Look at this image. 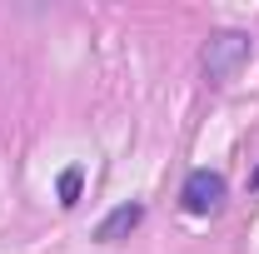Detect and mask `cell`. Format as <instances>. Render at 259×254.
I'll list each match as a JSON object with an SVG mask.
<instances>
[{
	"label": "cell",
	"instance_id": "cell-1",
	"mask_svg": "<svg viewBox=\"0 0 259 254\" xmlns=\"http://www.w3.org/2000/svg\"><path fill=\"white\" fill-rule=\"evenodd\" d=\"M249 55H254L249 35H239V30H220V35H209V45H204V75L225 85V80H234V75L249 65Z\"/></svg>",
	"mask_w": 259,
	"mask_h": 254
},
{
	"label": "cell",
	"instance_id": "cell-2",
	"mask_svg": "<svg viewBox=\"0 0 259 254\" xmlns=\"http://www.w3.org/2000/svg\"><path fill=\"white\" fill-rule=\"evenodd\" d=\"M180 204L190 215H214L225 204V175L220 170H190V180L180 190Z\"/></svg>",
	"mask_w": 259,
	"mask_h": 254
},
{
	"label": "cell",
	"instance_id": "cell-3",
	"mask_svg": "<svg viewBox=\"0 0 259 254\" xmlns=\"http://www.w3.org/2000/svg\"><path fill=\"white\" fill-rule=\"evenodd\" d=\"M140 220H145V209H140V204H120V209H110V215L100 220L95 239H100V244H115V239H120V234H130Z\"/></svg>",
	"mask_w": 259,
	"mask_h": 254
},
{
	"label": "cell",
	"instance_id": "cell-4",
	"mask_svg": "<svg viewBox=\"0 0 259 254\" xmlns=\"http://www.w3.org/2000/svg\"><path fill=\"white\" fill-rule=\"evenodd\" d=\"M80 199V170H65L60 175V204H75Z\"/></svg>",
	"mask_w": 259,
	"mask_h": 254
}]
</instances>
